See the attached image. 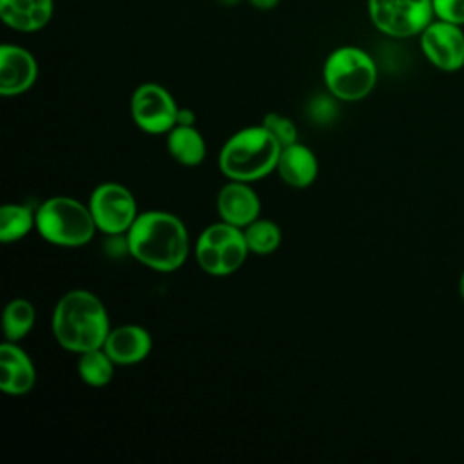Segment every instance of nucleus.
Segmentation results:
<instances>
[{
    "label": "nucleus",
    "instance_id": "obj_8",
    "mask_svg": "<svg viewBox=\"0 0 464 464\" xmlns=\"http://www.w3.org/2000/svg\"><path fill=\"white\" fill-rule=\"evenodd\" d=\"M89 210L96 228L107 236H121L138 218V207L132 192L120 183L98 185L89 199Z\"/></svg>",
    "mask_w": 464,
    "mask_h": 464
},
{
    "label": "nucleus",
    "instance_id": "obj_25",
    "mask_svg": "<svg viewBox=\"0 0 464 464\" xmlns=\"http://www.w3.org/2000/svg\"><path fill=\"white\" fill-rule=\"evenodd\" d=\"M246 2L256 11H272V9H276L279 5L281 0H246Z\"/></svg>",
    "mask_w": 464,
    "mask_h": 464
},
{
    "label": "nucleus",
    "instance_id": "obj_7",
    "mask_svg": "<svg viewBox=\"0 0 464 464\" xmlns=\"http://www.w3.org/2000/svg\"><path fill=\"white\" fill-rule=\"evenodd\" d=\"M366 11L372 25L395 40L419 36L435 18L431 0H366Z\"/></svg>",
    "mask_w": 464,
    "mask_h": 464
},
{
    "label": "nucleus",
    "instance_id": "obj_10",
    "mask_svg": "<svg viewBox=\"0 0 464 464\" xmlns=\"http://www.w3.org/2000/svg\"><path fill=\"white\" fill-rule=\"evenodd\" d=\"M424 58L439 71L457 72L464 67V27L433 18L419 34Z\"/></svg>",
    "mask_w": 464,
    "mask_h": 464
},
{
    "label": "nucleus",
    "instance_id": "obj_16",
    "mask_svg": "<svg viewBox=\"0 0 464 464\" xmlns=\"http://www.w3.org/2000/svg\"><path fill=\"white\" fill-rule=\"evenodd\" d=\"M276 170L286 185L294 188H306L315 181L319 165L315 154L306 145L295 141L281 149Z\"/></svg>",
    "mask_w": 464,
    "mask_h": 464
},
{
    "label": "nucleus",
    "instance_id": "obj_26",
    "mask_svg": "<svg viewBox=\"0 0 464 464\" xmlns=\"http://www.w3.org/2000/svg\"><path fill=\"white\" fill-rule=\"evenodd\" d=\"M176 125H194V112L188 109H181L178 112V123Z\"/></svg>",
    "mask_w": 464,
    "mask_h": 464
},
{
    "label": "nucleus",
    "instance_id": "obj_18",
    "mask_svg": "<svg viewBox=\"0 0 464 464\" xmlns=\"http://www.w3.org/2000/svg\"><path fill=\"white\" fill-rule=\"evenodd\" d=\"M33 228H36V212L27 205L7 203L0 208V239L4 243L18 241Z\"/></svg>",
    "mask_w": 464,
    "mask_h": 464
},
{
    "label": "nucleus",
    "instance_id": "obj_24",
    "mask_svg": "<svg viewBox=\"0 0 464 464\" xmlns=\"http://www.w3.org/2000/svg\"><path fill=\"white\" fill-rule=\"evenodd\" d=\"M334 96H319L312 102L310 105V114L312 118H315L317 121H330L332 116H335V103H334Z\"/></svg>",
    "mask_w": 464,
    "mask_h": 464
},
{
    "label": "nucleus",
    "instance_id": "obj_9",
    "mask_svg": "<svg viewBox=\"0 0 464 464\" xmlns=\"http://www.w3.org/2000/svg\"><path fill=\"white\" fill-rule=\"evenodd\" d=\"M179 107L160 83L145 82L130 96V116L147 134H167L178 123Z\"/></svg>",
    "mask_w": 464,
    "mask_h": 464
},
{
    "label": "nucleus",
    "instance_id": "obj_20",
    "mask_svg": "<svg viewBox=\"0 0 464 464\" xmlns=\"http://www.w3.org/2000/svg\"><path fill=\"white\" fill-rule=\"evenodd\" d=\"M114 361L103 348L89 350L80 353L78 359V375L80 379L94 388H102L112 381L114 375Z\"/></svg>",
    "mask_w": 464,
    "mask_h": 464
},
{
    "label": "nucleus",
    "instance_id": "obj_14",
    "mask_svg": "<svg viewBox=\"0 0 464 464\" xmlns=\"http://www.w3.org/2000/svg\"><path fill=\"white\" fill-rule=\"evenodd\" d=\"M103 350L109 353L116 366L138 364L150 353L152 337L143 326L121 324L111 328Z\"/></svg>",
    "mask_w": 464,
    "mask_h": 464
},
{
    "label": "nucleus",
    "instance_id": "obj_21",
    "mask_svg": "<svg viewBox=\"0 0 464 464\" xmlns=\"http://www.w3.org/2000/svg\"><path fill=\"white\" fill-rule=\"evenodd\" d=\"M243 234L248 250L257 256L272 254L281 245V228L270 219L257 218L243 228Z\"/></svg>",
    "mask_w": 464,
    "mask_h": 464
},
{
    "label": "nucleus",
    "instance_id": "obj_4",
    "mask_svg": "<svg viewBox=\"0 0 464 464\" xmlns=\"http://www.w3.org/2000/svg\"><path fill=\"white\" fill-rule=\"evenodd\" d=\"M323 82L335 100L359 102L377 83V65L370 53L357 45L335 47L324 60Z\"/></svg>",
    "mask_w": 464,
    "mask_h": 464
},
{
    "label": "nucleus",
    "instance_id": "obj_12",
    "mask_svg": "<svg viewBox=\"0 0 464 464\" xmlns=\"http://www.w3.org/2000/svg\"><path fill=\"white\" fill-rule=\"evenodd\" d=\"M216 208L221 221H227L234 227L245 228L256 221L261 214V201L250 183L230 179L221 187L216 199Z\"/></svg>",
    "mask_w": 464,
    "mask_h": 464
},
{
    "label": "nucleus",
    "instance_id": "obj_19",
    "mask_svg": "<svg viewBox=\"0 0 464 464\" xmlns=\"http://www.w3.org/2000/svg\"><path fill=\"white\" fill-rule=\"evenodd\" d=\"M34 319H36L34 306L27 299L16 297L9 301L4 308V317H2L5 341L18 343L20 339H24L33 330Z\"/></svg>",
    "mask_w": 464,
    "mask_h": 464
},
{
    "label": "nucleus",
    "instance_id": "obj_27",
    "mask_svg": "<svg viewBox=\"0 0 464 464\" xmlns=\"http://www.w3.org/2000/svg\"><path fill=\"white\" fill-rule=\"evenodd\" d=\"M459 290H460V297H462V301H464V272H462L460 281H459Z\"/></svg>",
    "mask_w": 464,
    "mask_h": 464
},
{
    "label": "nucleus",
    "instance_id": "obj_11",
    "mask_svg": "<svg viewBox=\"0 0 464 464\" xmlns=\"http://www.w3.org/2000/svg\"><path fill=\"white\" fill-rule=\"evenodd\" d=\"M38 78L34 54L18 44L0 45V94L18 96L27 92Z\"/></svg>",
    "mask_w": 464,
    "mask_h": 464
},
{
    "label": "nucleus",
    "instance_id": "obj_6",
    "mask_svg": "<svg viewBox=\"0 0 464 464\" xmlns=\"http://www.w3.org/2000/svg\"><path fill=\"white\" fill-rule=\"evenodd\" d=\"M243 228L227 221L208 225L194 245V256L203 272L208 276H230L243 266L248 256Z\"/></svg>",
    "mask_w": 464,
    "mask_h": 464
},
{
    "label": "nucleus",
    "instance_id": "obj_5",
    "mask_svg": "<svg viewBox=\"0 0 464 464\" xmlns=\"http://www.w3.org/2000/svg\"><path fill=\"white\" fill-rule=\"evenodd\" d=\"M36 230L51 245L76 248L87 245L98 228L89 205L69 196H54L36 208Z\"/></svg>",
    "mask_w": 464,
    "mask_h": 464
},
{
    "label": "nucleus",
    "instance_id": "obj_15",
    "mask_svg": "<svg viewBox=\"0 0 464 464\" xmlns=\"http://www.w3.org/2000/svg\"><path fill=\"white\" fill-rule=\"evenodd\" d=\"M54 14V0H0L2 22L16 33H36Z\"/></svg>",
    "mask_w": 464,
    "mask_h": 464
},
{
    "label": "nucleus",
    "instance_id": "obj_3",
    "mask_svg": "<svg viewBox=\"0 0 464 464\" xmlns=\"http://www.w3.org/2000/svg\"><path fill=\"white\" fill-rule=\"evenodd\" d=\"M281 149V143L263 125H252L223 143L218 163L228 179L252 183L276 170Z\"/></svg>",
    "mask_w": 464,
    "mask_h": 464
},
{
    "label": "nucleus",
    "instance_id": "obj_17",
    "mask_svg": "<svg viewBox=\"0 0 464 464\" xmlns=\"http://www.w3.org/2000/svg\"><path fill=\"white\" fill-rule=\"evenodd\" d=\"M167 150L179 165L196 167L207 156L203 136L194 125H176L167 132Z\"/></svg>",
    "mask_w": 464,
    "mask_h": 464
},
{
    "label": "nucleus",
    "instance_id": "obj_23",
    "mask_svg": "<svg viewBox=\"0 0 464 464\" xmlns=\"http://www.w3.org/2000/svg\"><path fill=\"white\" fill-rule=\"evenodd\" d=\"M433 16L464 27V0H431Z\"/></svg>",
    "mask_w": 464,
    "mask_h": 464
},
{
    "label": "nucleus",
    "instance_id": "obj_13",
    "mask_svg": "<svg viewBox=\"0 0 464 464\" xmlns=\"http://www.w3.org/2000/svg\"><path fill=\"white\" fill-rule=\"evenodd\" d=\"M36 382V370L31 357L11 341L0 346V390L7 395H25Z\"/></svg>",
    "mask_w": 464,
    "mask_h": 464
},
{
    "label": "nucleus",
    "instance_id": "obj_22",
    "mask_svg": "<svg viewBox=\"0 0 464 464\" xmlns=\"http://www.w3.org/2000/svg\"><path fill=\"white\" fill-rule=\"evenodd\" d=\"M261 125L281 143V147H286V145H292L297 141V129H295V123L283 116V114H277V112H268Z\"/></svg>",
    "mask_w": 464,
    "mask_h": 464
},
{
    "label": "nucleus",
    "instance_id": "obj_1",
    "mask_svg": "<svg viewBox=\"0 0 464 464\" xmlns=\"http://www.w3.org/2000/svg\"><path fill=\"white\" fill-rule=\"evenodd\" d=\"M129 254L156 272L178 270L188 256V232L183 221L165 210L138 214L125 234Z\"/></svg>",
    "mask_w": 464,
    "mask_h": 464
},
{
    "label": "nucleus",
    "instance_id": "obj_2",
    "mask_svg": "<svg viewBox=\"0 0 464 464\" xmlns=\"http://www.w3.org/2000/svg\"><path fill=\"white\" fill-rule=\"evenodd\" d=\"M51 328L56 343L72 353L103 348L111 332L103 303L89 290H71L53 310Z\"/></svg>",
    "mask_w": 464,
    "mask_h": 464
}]
</instances>
